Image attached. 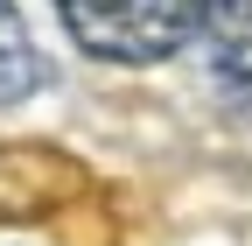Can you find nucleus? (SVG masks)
<instances>
[{"label":"nucleus","mask_w":252,"mask_h":246,"mask_svg":"<svg viewBox=\"0 0 252 246\" xmlns=\"http://www.w3.org/2000/svg\"><path fill=\"white\" fill-rule=\"evenodd\" d=\"M56 14L98 64H161L210 28L217 0H56Z\"/></svg>","instance_id":"f257e3e1"},{"label":"nucleus","mask_w":252,"mask_h":246,"mask_svg":"<svg viewBox=\"0 0 252 246\" xmlns=\"http://www.w3.org/2000/svg\"><path fill=\"white\" fill-rule=\"evenodd\" d=\"M203 36H210V84L252 120V0H217Z\"/></svg>","instance_id":"f03ea898"},{"label":"nucleus","mask_w":252,"mask_h":246,"mask_svg":"<svg viewBox=\"0 0 252 246\" xmlns=\"http://www.w3.org/2000/svg\"><path fill=\"white\" fill-rule=\"evenodd\" d=\"M35 84H42V56H35V42H28L14 0H0V106L28 99Z\"/></svg>","instance_id":"7ed1b4c3"}]
</instances>
